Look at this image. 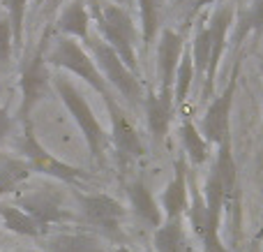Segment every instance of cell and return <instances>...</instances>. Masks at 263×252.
<instances>
[{"mask_svg": "<svg viewBox=\"0 0 263 252\" xmlns=\"http://www.w3.org/2000/svg\"><path fill=\"white\" fill-rule=\"evenodd\" d=\"M3 5H5V14H7L9 23H12L16 53H21V49H23V26H26V14H28V5H30V0H3Z\"/></svg>", "mask_w": 263, "mask_h": 252, "instance_id": "obj_27", "label": "cell"}, {"mask_svg": "<svg viewBox=\"0 0 263 252\" xmlns=\"http://www.w3.org/2000/svg\"><path fill=\"white\" fill-rule=\"evenodd\" d=\"M127 197H129V204L132 208H134V213L141 218V220H145L148 225H153L155 229L157 227H162V208H159V204L155 202L153 192L148 190V185L143 183L141 178L132 181L127 185Z\"/></svg>", "mask_w": 263, "mask_h": 252, "instance_id": "obj_16", "label": "cell"}, {"mask_svg": "<svg viewBox=\"0 0 263 252\" xmlns=\"http://www.w3.org/2000/svg\"><path fill=\"white\" fill-rule=\"evenodd\" d=\"M86 46L90 49V56L97 63V67H100L102 77L106 79L109 86L116 88V93H120V97H125L132 106L141 104V102L145 100V93L139 81V74L132 72L127 65L123 63V58H120L100 35H90Z\"/></svg>", "mask_w": 263, "mask_h": 252, "instance_id": "obj_5", "label": "cell"}, {"mask_svg": "<svg viewBox=\"0 0 263 252\" xmlns=\"http://www.w3.org/2000/svg\"><path fill=\"white\" fill-rule=\"evenodd\" d=\"M238 74H240V63L233 65V72L229 77L224 91L210 102L203 118H201V134L208 139V143H215V146H219L222 141H227L231 137V106L238 88Z\"/></svg>", "mask_w": 263, "mask_h": 252, "instance_id": "obj_8", "label": "cell"}, {"mask_svg": "<svg viewBox=\"0 0 263 252\" xmlns=\"http://www.w3.org/2000/svg\"><path fill=\"white\" fill-rule=\"evenodd\" d=\"M65 3H67V0H49V3L44 5V9H42V12H44V16H51V14L58 12V9L63 7Z\"/></svg>", "mask_w": 263, "mask_h": 252, "instance_id": "obj_31", "label": "cell"}, {"mask_svg": "<svg viewBox=\"0 0 263 252\" xmlns=\"http://www.w3.org/2000/svg\"><path fill=\"white\" fill-rule=\"evenodd\" d=\"M185 53V40L178 30L173 28H164L159 32L157 40V79H159V91H173L176 83V72L180 58Z\"/></svg>", "mask_w": 263, "mask_h": 252, "instance_id": "obj_11", "label": "cell"}, {"mask_svg": "<svg viewBox=\"0 0 263 252\" xmlns=\"http://www.w3.org/2000/svg\"><path fill=\"white\" fill-rule=\"evenodd\" d=\"M145 109V125L153 137V141L164 143L173 120V111H176V100H173V91H148L143 100Z\"/></svg>", "mask_w": 263, "mask_h": 252, "instance_id": "obj_12", "label": "cell"}, {"mask_svg": "<svg viewBox=\"0 0 263 252\" xmlns=\"http://www.w3.org/2000/svg\"><path fill=\"white\" fill-rule=\"evenodd\" d=\"M49 3V0H32V12H42V9H44V5Z\"/></svg>", "mask_w": 263, "mask_h": 252, "instance_id": "obj_33", "label": "cell"}, {"mask_svg": "<svg viewBox=\"0 0 263 252\" xmlns=\"http://www.w3.org/2000/svg\"><path fill=\"white\" fill-rule=\"evenodd\" d=\"M53 88H55V93H58L60 102L65 104V109H67L69 116L74 118L79 132L83 134V141H86L90 155L95 157L100 165H104L111 137L106 134V130L102 128L100 120H97L95 111L88 104L86 95H83L77 83L69 79V74H53Z\"/></svg>", "mask_w": 263, "mask_h": 252, "instance_id": "obj_2", "label": "cell"}, {"mask_svg": "<svg viewBox=\"0 0 263 252\" xmlns=\"http://www.w3.org/2000/svg\"><path fill=\"white\" fill-rule=\"evenodd\" d=\"M219 151H217V160H215V171H217L219 181H222V188H224V197H227V204L229 199L233 197L236 192V160H233V148H231V137L227 141L219 143Z\"/></svg>", "mask_w": 263, "mask_h": 252, "instance_id": "obj_24", "label": "cell"}, {"mask_svg": "<svg viewBox=\"0 0 263 252\" xmlns=\"http://www.w3.org/2000/svg\"><path fill=\"white\" fill-rule=\"evenodd\" d=\"M88 0H67L63 7L58 9V16H55V30L58 35L72 37V40L88 44L90 40V9H88Z\"/></svg>", "mask_w": 263, "mask_h": 252, "instance_id": "obj_14", "label": "cell"}, {"mask_svg": "<svg viewBox=\"0 0 263 252\" xmlns=\"http://www.w3.org/2000/svg\"><path fill=\"white\" fill-rule=\"evenodd\" d=\"M106 114L111 118V146L116 151V157L120 160V165H129V162L139 160V157L145 155V146L141 134L136 132L134 123L129 120L125 106L116 100L114 95H109L104 100Z\"/></svg>", "mask_w": 263, "mask_h": 252, "instance_id": "obj_7", "label": "cell"}, {"mask_svg": "<svg viewBox=\"0 0 263 252\" xmlns=\"http://www.w3.org/2000/svg\"><path fill=\"white\" fill-rule=\"evenodd\" d=\"M18 206L26 213H30L44 229L51 225H60V222L69 220V211L65 208L60 192H55V190H51V188L35 190L32 194L23 197L21 202H18Z\"/></svg>", "mask_w": 263, "mask_h": 252, "instance_id": "obj_13", "label": "cell"}, {"mask_svg": "<svg viewBox=\"0 0 263 252\" xmlns=\"http://www.w3.org/2000/svg\"><path fill=\"white\" fill-rule=\"evenodd\" d=\"M114 252H134V250H129V248H116Z\"/></svg>", "mask_w": 263, "mask_h": 252, "instance_id": "obj_34", "label": "cell"}, {"mask_svg": "<svg viewBox=\"0 0 263 252\" xmlns=\"http://www.w3.org/2000/svg\"><path fill=\"white\" fill-rule=\"evenodd\" d=\"M46 46H49V37L44 35L40 40V44L32 49V53L21 65V74H18V88H21L18 118H21V123L30 120L32 109L53 88V72H51V65L46 63Z\"/></svg>", "mask_w": 263, "mask_h": 252, "instance_id": "obj_4", "label": "cell"}, {"mask_svg": "<svg viewBox=\"0 0 263 252\" xmlns=\"http://www.w3.org/2000/svg\"><path fill=\"white\" fill-rule=\"evenodd\" d=\"M79 206H81L83 218L88 220V225L95 227L97 231H102L104 236L114 241L123 239V225L125 215H127V208L118 202V199L109 197V194H79Z\"/></svg>", "mask_w": 263, "mask_h": 252, "instance_id": "obj_9", "label": "cell"}, {"mask_svg": "<svg viewBox=\"0 0 263 252\" xmlns=\"http://www.w3.org/2000/svg\"><path fill=\"white\" fill-rule=\"evenodd\" d=\"M236 19V44H240L247 35L263 32V0H247L242 9H238Z\"/></svg>", "mask_w": 263, "mask_h": 252, "instance_id": "obj_22", "label": "cell"}, {"mask_svg": "<svg viewBox=\"0 0 263 252\" xmlns=\"http://www.w3.org/2000/svg\"><path fill=\"white\" fill-rule=\"evenodd\" d=\"M46 63L55 69H63L69 77L81 79L83 83L92 88L102 100H106L109 95H114L106 83V79L102 77L97 63L92 60V56L86 51V44L72 40L65 35H55L46 46Z\"/></svg>", "mask_w": 263, "mask_h": 252, "instance_id": "obj_3", "label": "cell"}, {"mask_svg": "<svg viewBox=\"0 0 263 252\" xmlns=\"http://www.w3.org/2000/svg\"><path fill=\"white\" fill-rule=\"evenodd\" d=\"M250 252H259V248H256V245H254V248H252V250H250Z\"/></svg>", "mask_w": 263, "mask_h": 252, "instance_id": "obj_35", "label": "cell"}, {"mask_svg": "<svg viewBox=\"0 0 263 252\" xmlns=\"http://www.w3.org/2000/svg\"><path fill=\"white\" fill-rule=\"evenodd\" d=\"M14 32H12V23H9L7 14H0V69H5L14 58Z\"/></svg>", "mask_w": 263, "mask_h": 252, "instance_id": "obj_28", "label": "cell"}, {"mask_svg": "<svg viewBox=\"0 0 263 252\" xmlns=\"http://www.w3.org/2000/svg\"><path fill=\"white\" fill-rule=\"evenodd\" d=\"M233 21H236V7L231 3H222L213 12V16H208L213 51H210V65H208V72H205L203 88H201V97H213V93H215V79H217L219 63H222L224 51H227L229 30H231Z\"/></svg>", "mask_w": 263, "mask_h": 252, "instance_id": "obj_10", "label": "cell"}, {"mask_svg": "<svg viewBox=\"0 0 263 252\" xmlns=\"http://www.w3.org/2000/svg\"><path fill=\"white\" fill-rule=\"evenodd\" d=\"M192 60H194V72L196 81H205V72L210 65V51H213V42H210V28H208V16H201V21L194 28V37H192Z\"/></svg>", "mask_w": 263, "mask_h": 252, "instance_id": "obj_18", "label": "cell"}, {"mask_svg": "<svg viewBox=\"0 0 263 252\" xmlns=\"http://www.w3.org/2000/svg\"><path fill=\"white\" fill-rule=\"evenodd\" d=\"M136 9H139L141 42L148 49L155 42V37H159L162 32V5L159 0H136Z\"/></svg>", "mask_w": 263, "mask_h": 252, "instance_id": "obj_20", "label": "cell"}, {"mask_svg": "<svg viewBox=\"0 0 263 252\" xmlns=\"http://www.w3.org/2000/svg\"><path fill=\"white\" fill-rule=\"evenodd\" d=\"M222 3H227V0H194V3H192V9H190V16H187V21L192 23L196 16H199L201 9H205L208 5H222Z\"/></svg>", "mask_w": 263, "mask_h": 252, "instance_id": "obj_30", "label": "cell"}, {"mask_svg": "<svg viewBox=\"0 0 263 252\" xmlns=\"http://www.w3.org/2000/svg\"><path fill=\"white\" fill-rule=\"evenodd\" d=\"M53 252H106L100 239L90 234H58L51 239Z\"/></svg>", "mask_w": 263, "mask_h": 252, "instance_id": "obj_25", "label": "cell"}, {"mask_svg": "<svg viewBox=\"0 0 263 252\" xmlns=\"http://www.w3.org/2000/svg\"><path fill=\"white\" fill-rule=\"evenodd\" d=\"M106 3H114V5H118V7H123L129 12V7H134L136 0H106Z\"/></svg>", "mask_w": 263, "mask_h": 252, "instance_id": "obj_32", "label": "cell"}, {"mask_svg": "<svg viewBox=\"0 0 263 252\" xmlns=\"http://www.w3.org/2000/svg\"><path fill=\"white\" fill-rule=\"evenodd\" d=\"M14 128H16V120H14V116H9L7 109L0 104V141H5V139H7L9 134L14 132Z\"/></svg>", "mask_w": 263, "mask_h": 252, "instance_id": "obj_29", "label": "cell"}, {"mask_svg": "<svg viewBox=\"0 0 263 252\" xmlns=\"http://www.w3.org/2000/svg\"><path fill=\"white\" fill-rule=\"evenodd\" d=\"M92 26L97 28V35L123 58L134 74H139V58H136V42L141 32L136 28L134 19L127 9L118 7L106 0H88Z\"/></svg>", "mask_w": 263, "mask_h": 252, "instance_id": "obj_1", "label": "cell"}, {"mask_svg": "<svg viewBox=\"0 0 263 252\" xmlns=\"http://www.w3.org/2000/svg\"><path fill=\"white\" fill-rule=\"evenodd\" d=\"M0 220H3V227L18 236H28V239H40L44 234V227L26 213L21 206H9V204H0Z\"/></svg>", "mask_w": 263, "mask_h": 252, "instance_id": "obj_17", "label": "cell"}, {"mask_svg": "<svg viewBox=\"0 0 263 252\" xmlns=\"http://www.w3.org/2000/svg\"><path fill=\"white\" fill-rule=\"evenodd\" d=\"M194 81H196L194 60H192L190 46H185V53H182L178 72H176V83H173V100H176V106H182L187 102V95H190Z\"/></svg>", "mask_w": 263, "mask_h": 252, "instance_id": "obj_26", "label": "cell"}, {"mask_svg": "<svg viewBox=\"0 0 263 252\" xmlns=\"http://www.w3.org/2000/svg\"><path fill=\"white\" fill-rule=\"evenodd\" d=\"M190 208V183H187V162L185 157L176 160V174L168 181L166 190L162 192V213L166 220L182 218Z\"/></svg>", "mask_w": 263, "mask_h": 252, "instance_id": "obj_15", "label": "cell"}, {"mask_svg": "<svg viewBox=\"0 0 263 252\" xmlns=\"http://www.w3.org/2000/svg\"><path fill=\"white\" fill-rule=\"evenodd\" d=\"M30 174L32 169L26 160H18V157H12L0 151V194L16 190L23 181H28Z\"/></svg>", "mask_w": 263, "mask_h": 252, "instance_id": "obj_21", "label": "cell"}, {"mask_svg": "<svg viewBox=\"0 0 263 252\" xmlns=\"http://www.w3.org/2000/svg\"><path fill=\"white\" fill-rule=\"evenodd\" d=\"M180 141H182L185 157L192 162V165H203V162L208 160L210 143H208V139L201 134V130L196 128L192 118H182V123H180Z\"/></svg>", "mask_w": 263, "mask_h": 252, "instance_id": "obj_19", "label": "cell"}, {"mask_svg": "<svg viewBox=\"0 0 263 252\" xmlns=\"http://www.w3.org/2000/svg\"><path fill=\"white\" fill-rule=\"evenodd\" d=\"M21 153L23 160L30 165L32 171H42L46 176H53L55 181H63V183L69 185H79L83 181H92V176L88 171L79 169L74 165H67V162L58 160L53 153H49L42 141L35 137V130H32V123L26 120L23 123V137H21Z\"/></svg>", "mask_w": 263, "mask_h": 252, "instance_id": "obj_6", "label": "cell"}, {"mask_svg": "<svg viewBox=\"0 0 263 252\" xmlns=\"http://www.w3.org/2000/svg\"><path fill=\"white\" fill-rule=\"evenodd\" d=\"M155 250L157 252H185V227L182 218L162 222V227L155 229Z\"/></svg>", "mask_w": 263, "mask_h": 252, "instance_id": "obj_23", "label": "cell"}]
</instances>
